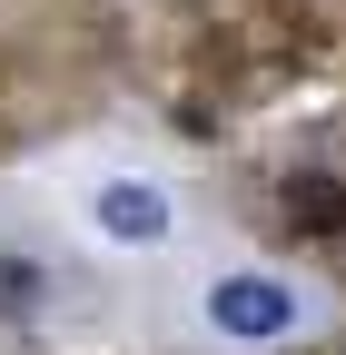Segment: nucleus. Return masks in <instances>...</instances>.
I'll use <instances>...</instances> for the list:
<instances>
[{
    "instance_id": "1",
    "label": "nucleus",
    "mask_w": 346,
    "mask_h": 355,
    "mask_svg": "<svg viewBox=\"0 0 346 355\" xmlns=\"http://www.w3.org/2000/svg\"><path fill=\"white\" fill-rule=\"evenodd\" d=\"M208 316H218L228 336H247V345H267V336H287V286L277 277H228V286H208Z\"/></svg>"
},
{
    "instance_id": "2",
    "label": "nucleus",
    "mask_w": 346,
    "mask_h": 355,
    "mask_svg": "<svg viewBox=\"0 0 346 355\" xmlns=\"http://www.w3.org/2000/svg\"><path fill=\"white\" fill-rule=\"evenodd\" d=\"M99 227H109L119 247H158L179 217H168V198H158V188H139V178H109V188H99Z\"/></svg>"
},
{
    "instance_id": "3",
    "label": "nucleus",
    "mask_w": 346,
    "mask_h": 355,
    "mask_svg": "<svg viewBox=\"0 0 346 355\" xmlns=\"http://www.w3.org/2000/svg\"><path fill=\"white\" fill-rule=\"evenodd\" d=\"M287 227H297V237H336V227H346V178H327V168L287 178Z\"/></svg>"
},
{
    "instance_id": "4",
    "label": "nucleus",
    "mask_w": 346,
    "mask_h": 355,
    "mask_svg": "<svg viewBox=\"0 0 346 355\" xmlns=\"http://www.w3.org/2000/svg\"><path fill=\"white\" fill-rule=\"evenodd\" d=\"M30 306H40V266L0 257V316H30Z\"/></svg>"
}]
</instances>
